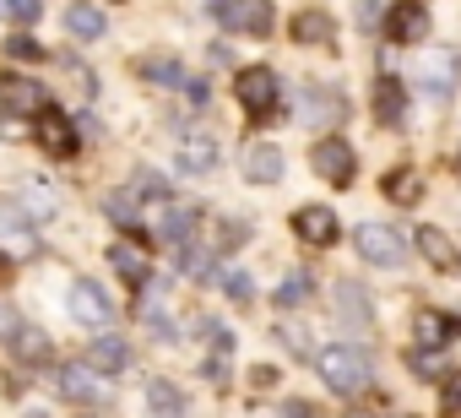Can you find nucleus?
Listing matches in <instances>:
<instances>
[{
  "instance_id": "nucleus-1",
  "label": "nucleus",
  "mask_w": 461,
  "mask_h": 418,
  "mask_svg": "<svg viewBox=\"0 0 461 418\" xmlns=\"http://www.w3.org/2000/svg\"><path fill=\"white\" fill-rule=\"evenodd\" d=\"M315 375L326 380V391H337V396H358V391H369L375 364H369L364 348L337 342V348H321V353H315Z\"/></svg>"
},
{
  "instance_id": "nucleus-2",
  "label": "nucleus",
  "mask_w": 461,
  "mask_h": 418,
  "mask_svg": "<svg viewBox=\"0 0 461 418\" xmlns=\"http://www.w3.org/2000/svg\"><path fill=\"white\" fill-rule=\"evenodd\" d=\"M0 114H12V120H44L50 114V87L28 71H12V77H0Z\"/></svg>"
},
{
  "instance_id": "nucleus-3",
  "label": "nucleus",
  "mask_w": 461,
  "mask_h": 418,
  "mask_svg": "<svg viewBox=\"0 0 461 418\" xmlns=\"http://www.w3.org/2000/svg\"><path fill=\"white\" fill-rule=\"evenodd\" d=\"M353 250H358V261H369V267H402V261H407V240H402L391 223H358V229H353Z\"/></svg>"
},
{
  "instance_id": "nucleus-4",
  "label": "nucleus",
  "mask_w": 461,
  "mask_h": 418,
  "mask_svg": "<svg viewBox=\"0 0 461 418\" xmlns=\"http://www.w3.org/2000/svg\"><path fill=\"white\" fill-rule=\"evenodd\" d=\"M217 158H222V147H217L212 131H201V125H185L179 131V141H174V168L179 174H212Z\"/></svg>"
},
{
  "instance_id": "nucleus-5",
  "label": "nucleus",
  "mask_w": 461,
  "mask_h": 418,
  "mask_svg": "<svg viewBox=\"0 0 461 418\" xmlns=\"http://www.w3.org/2000/svg\"><path fill=\"white\" fill-rule=\"evenodd\" d=\"M206 17L217 28H228V33H267L272 28V6H267V0H217Z\"/></svg>"
},
{
  "instance_id": "nucleus-6",
  "label": "nucleus",
  "mask_w": 461,
  "mask_h": 418,
  "mask_svg": "<svg viewBox=\"0 0 461 418\" xmlns=\"http://www.w3.org/2000/svg\"><path fill=\"white\" fill-rule=\"evenodd\" d=\"M234 98H240L250 114H272V109H277V71H272V66H240Z\"/></svg>"
},
{
  "instance_id": "nucleus-7",
  "label": "nucleus",
  "mask_w": 461,
  "mask_h": 418,
  "mask_svg": "<svg viewBox=\"0 0 461 418\" xmlns=\"http://www.w3.org/2000/svg\"><path fill=\"white\" fill-rule=\"evenodd\" d=\"M66 310H71V321H77V326H109V321H114V304H109V294H104L98 283H87V277H77V283H71V294H66Z\"/></svg>"
},
{
  "instance_id": "nucleus-8",
  "label": "nucleus",
  "mask_w": 461,
  "mask_h": 418,
  "mask_svg": "<svg viewBox=\"0 0 461 418\" xmlns=\"http://www.w3.org/2000/svg\"><path fill=\"white\" fill-rule=\"evenodd\" d=\"M55 386H60V396H71L77 407H109V386H104V375H93L87 364L55 369Z\"/></svg>"
},
{
  "instance_id": "nucleus-9",
  "label": "nucleus",
  "mask_w": 461,
  "mask_h": 418,
  "mask_svg": "<svg viewBox=\"0 0 461 418\" xmlns=\"http://www.w3.org/2000/svg\"><path fill=\"white\" fill-rule=\"evenodd\" d=\"M33 250H39V234L28 223V213H23V206H0V256H6V261H28Z\"/></svg>"
},
{
  "instance_id": "nucleus-10",
  "label": "nucleus",
  "mask_w": 461,
  "mask_h": 418,
  "mask_svg": "<svg viewBox=\"0 0 461 418\" xmlns=\"http://www.w3.org/2000/svg\"><path fill=\"white\" fill-rule=\"evenodd\" d=\"M331 310H337V321H342L348 332H369V326H375L369 288H364V283H353V277H342V283H337V294H331Z\"/></svg>"
},
{
  "instance_id": "nucleus-11",
  "label": "nucleus",
  "mask_w": 461,
  "mask_h": 418,
  "mask_svg": "<svg viewBox=\"0 0 461 418\" xmlns=\"http://www.w3.org/2000/svg\"><path fill=\"white\" fill-rule=\"evenodd\" d=\"M310 163H315V174H321L326 185H348V179L358 174V163H353V147H348L342 136H326V141H315Z\"/></svg>"
},
{
  "instance_id": "nucleus-12",
  "label": "nucleus",
  "mask_w": 461,
  "mask_h": 418,
  "mask_svg": "<svg viewBox=\"0 0 461 418\" xmlns=\"http://www.w3.org/2000/svg\"><path fill=\"white\" fill-rule=\"evenodd\" d=\"M294 234L304 240V245H315V250H326V245H337V234H342V223H337V213L331 206H299L294 213Z\"/></svg>"
},
{
  "instance_id": "nucleus-13",
  "label": "nucleus",
  "mask_w": 461,
  "mask_h": 418,
  "mask_svg": "<svg viewBox=\"0 0 461 418\" xmlns=\"http://www.w3.org/2000/svg\"><path fill=\"white\" fill-rule=\"evenodd\" d=\"M240 174H245L250 185H277V179H283V152H277L272 141H245Z\"/></svg>"
},
{
  "instance_id": "nucleus-14",
  "label": "nucleus",
  "mask_w": 461,
  "mask_h": 418,
  "mask_svg": "<svg viewBox=\"0 0 461 418\" xmlns=\"http://www.w3.org/2000/svg\"><path fill=\"white\" fill-rule=\"evenodd\" d=\"M87 369H93V375H120V369H131V342H125L120 332L93 337V342H87Z\"/></svg>"
},
{
  "instance_id": "nucleus-15",
  "label": "nucleus",
  "mask_w": 461,
  "mask_h": 418,
  "mask_svg": "<svg viewBox=\"0 0 461 418\" xmlns=\"http://www.w3.org/2000/svg\"><path fill=\"white\" fill-rule=\"evenodd\" d=\"M342 114H348L342 93H326V87H304L299 93V120L304 125H337Z\"/></svg>"
},
{
  "instance_id": "nucleus-16",
  "label": "nucleus",
  "mask_w": 461,
  "mask_h": 418,
  "mask_svg": "<svg viewBox=\"0 0 461 418\" xmlns=\"http://www.w3.org/2000/svg\"><path fill=\"white\" fill-rule=\"evenodd\" d=\"M418 87H423L434 104H445V98H450V87H456V55H450V50H434V55L423 60V77H418Z\"/></svg>"
},
{
  "instance_id": "nucleus-17",
  "label": "nucleus",
  "mask_w": 461,
  "mask_h": 418,
  "mask_svg": "<svg viewBox=\"0 0 461 418\" xmlns=\"http://www.w3.org/2000/svg\"><path fill=\"white\" fill-rule=\"evenodd\" d=\"M39 147H44V158H77V125L50 109L39 120Z\"/></svg>"
},
{
  "instance_id": "nucleus-18",
  "label": "nucleus",
  "mask_w": 461,
  "mask_h": 418,
  "mask_svg": "<svg viewBox=\"0 0 461 418\" xmlns=\"http://www.w3.org/2000/svg\"><path fill=\"white\" fill-rule=\"evenodd\" d=\"M109 267H114L125 283H136V288H141V283H152V261H147V250H141V245H131V240H125V245H109Z\"/></svg>"
},
{
  "instance_id": "nucleus-19",
  "label": "nucleus",
  "mask_w": 461,
  "mask_h": 418,
  "mask_svg": "<svg viewBox=\"0 0 461 418\" xmlns=\"http://www.w3.org/2000/svg\"><path fill=\"white\" fill-rule=\"evenodd\" d=\"M147 413L152 418H190V402L174 380H147Z\"/></svg>"
},
{
  "instance_id": "nucleus-20",
  "label": "nucleus",
  "mask_w": 461,
  "mask_h": 418,
  "mask_svg": "<svg viewBox=\"0 0 461 418\" xmlns=\"http://www.w3.org/2000/svg\"><path fill=\"white\" fill-rule=\"evenodd\" d=\"M385 23H391V39H402V44H418L429 33V12L423 6H391Z\"/></svg>"
},
{
  "instance_id": "nucleus-21",
  "label": "nucleus",
  "mask_w": 461,
  "mask_h": 418,
  "mask_svg": "<svg viewBox=\"0 0 461 418\" xmlns=\"http://www.w3.org/2000/svg\"><path fill=\"white\" fill-rule=\"evenodd\" d=\"M418 250L434 272H456V245H450L445 229H418Z\"/></svg>"
},
{
  "instance_id": "nucleus-22",
  "label": "nucleus",
  "mask_w": 461,
  "mask_h": 418,
  "mask_svg": "<svg viewBox=\"0 0 461 418\" xmlns=\"http://www.w3.org/2000/svg\"><path fill=\"white\" fill-rule=\"evenodd\" d=\"M412 332H418V342H423V348H445V342L456 337V315H445V310H418Z\"/></svg>"
},
{
  "instance_id": "nucleus-23",
  "label": "nucleus",
  "mask_w": 461,
  "mask_h": 418,
  "mask_svg": "<svg viewBox=\"0 0 461 418\" xmlns=\"http://www.w3.org/2000/svg\"><path fill=\"white\" fill-rule=\"evenodd\" d=\"M66 28L77 33V39H104L109 33V17H104V6H66Z\"/></svg>"
},
{
  "instance_id": "nucleus-24",
  "label": "nucleus",
  "mask_w": 461,
  "mask_h": 418,
  "mask_svg": "<svg viewBox=\"0 0 461 418\" xmlns=\"http://www.w3.org/2000/svg\"><path fill=\"white\" fill-rule=\"evenodd\" d=\"M385 195H391L396 206H412V201L423 195V174H418V168H396V174H385Z\"/></svg>"
},
{
  "instance_id": "nucleus-25",
  "label": "nucleus",
  "mask_w": 461,
  "mask_h": 418,
  "mask_svg": "<svg viewBox=\"0 0 461 418\" xmlns=\"http://www.w3.org/2000/svg\"><path fill=\"white\" fill-rule=\"evenodd\" d=\"M23 213H28V223L33 218H55V190L39 185V179H23Z\"/></svg>"
},
{
  "instance_id": "nucleus-26",
  "label": "nucleus",
  "mask_w": 461,
  "mask_h": 418,
  "mask_svg": "<svg viewBox=\"0 0 461 418\" xmlns=\"http://www.w3.org/2000/svg\"><path fill=\"white\" fill-rule=\"evenodd\" d=\"M294 39L299 44H331V17L326 12H299L294 17Z\"/></svg>"
},
{
  "instance_id": "nucleus-27",
  "label": "nucleus",
  "mask_w": 461,
  "mask_h": 418,
  "mask_svg": "<svg viewBox=\"0 0 461 418\" xmlns=\"http://www.w3.org/2000/svg\"><path fill=\"white\" fill-rule=\"evenodd\" d=\"M141 77H147L152 87H179V82H185V66L168 60V55H147V60H141Z\"/></svg>"
},
{
  "instance_id": "nucleus-28",
  "label": "nucleus",
  "mask_w": 461,
  "mask_h": 418,
  "mask_svg": "<svg viewBox=\"0 0 461 418\" xmlns=\"http://www.w3.org/2000/svg\"><path fill=\"white\" fill-rule=\"evenodd\" d=\"M12 353L28 359V364H39V359H50V337H44L39 326H17V332H12Z\"/></svg>"
},
{
  "instance_id": "nucleus-29",
  "label": "nucleus",
  "mask_w": 461,
  "mask_h": 418,
  "mask_svg": "<svg viewBox=\"0 0 461 418\" xmlns=\"http://www.w3.org/2000/svg\"><path fill=\"white\" fill-rule=\"evenodd\" d=\"M375 114H380L385 125L402 120V87H396V77H380V82H375Z\"/></svg>"
},
{
  "instance_id": "nucleus-30",
  "label": "nucleus",
  "mask_w": 461,
  "mask_h": 418,
  "mask_svg": "<svg viewBox=\"0 0 461 418\" xmlns=\"http://www.w3.org/2000/svg\"><path fill=\"white\" fill-rule=\"evenodd\" d=\"M217 288L234 299V304H250V299H256V277H250V272H240V267H228V272L217 277Z\"/></svg>"
},
{
  "instance_id": "nucleus-31",
  "label": "nucleus",
  "mask_w": 461,
  "mask_h": 418,
  "mask_svg": "<svg viewBox=\"0 0 461 418\" xmlns=\"http://www.w3.org/2000/svg\"><path fill=\"white\" fill-rule=\"evenodd\" d=\"M310 294H315V277L310 272H288L283 288H277V304H304Z\"/></svg>"
},
{
  "instance_id": "nucleus-32",
  "label": "nucleus",
  "mask_w": 461,
  "mask_h": 418,
  "mask_svg": "<svg viewBox=\"0 0 461 418\" xmlns=\"http://www.w3.org/2000/svg\"><path fill=\"white\" fill-rule=\"evenodd\" d=\"M179 272H185V277H206V245H201V240H190V245L179 250Z\"/></svg>"
},
{
  "instance_id": "nucleus-33",
  "label": "nucleus",
  "mask_w": 461,
  "mask_h": 418,
  "mask_svg": "<svg viewBox=\"0 0 461 418\" xmlns=\"http://www.w3.org/2000/svg\"><path fill=\"white\" fill-rule=\"evenodd\" d=\"M439 407H445V418H461V369H456V375H445V391H439Z\"/></svg>"
},
{
  "instance_id": "nucleus-34",
  "label": "nucleus",
  "mask_w": 461,
  "mask_h": 418,
  "mask_svg": "<svg viewBox=\"0 0 461 418\" xmlns=\"http://www.w3.org/2000/svg\"><path fill=\"white\" fill-rule=\"evenodd\" d=\"M412 369H418V380H434V375H445V359L439 353H412Z\"/></svg>"
},
{
  "instance_id": "nucleus-35",
  "label": "nucleus",
  "mask_w": 461,
  "mask_h": 418,
  "mask_svg": "<svg viewBox=\"0 0 461 418\" xmlns=\"http://www.w3.org/2000/svg\"><path fill=\"white\" fill-rule=\"evenodd\" d=\"M0 17H17V23H39L44 6H33V0H17V6H0Z\"/></svg>"
},
{
  "instance_id": "nucleus-36",
  "label": "nucleus",
  "mask_w": 461,
  "mask_h": 418,
  "mask_svg": "<svg viewBox=\"0 0 461 418\" xmlns=\"http://www.w3.org/2000/svg\"><path fill=\"white\" fill-rule=\"evenodd\" d=\"M283 342H288L294 353H304V359L315 353V342H310V332H288V326H283Z\"/></svg>"
},
{
  "instance_id": "nucleus-37",
  "label": "nucleus",
  "mask_w": 461,
  "mask_h": 418,
  "mask_svg": "<svg viewBox=\"0 0 461 418\" xmlns=\"http://www.w3.org/2000/svg\"><path fill=\"white\" fill-rule=\"evenodd\" d=\"M353 17H358V23H364V28H375V23H385V6H358V12H353Z\"/></svg>"
},
{
  "instance_id": "nucleus-38",
  "label": "nucleus",
  "mask_w": 461,
  "mask_h": 418,
  "mask_svg": "<svg viewBox=\"0 0 461 418\" xmlns=\"http://www.w3.org/2000/svg\"><path fill=\"white\" fill-rule=\"evenodd\" d=\"M206 55H212V66H234V50H228V44H212Z\"/></svg>"
},
{
  "instance_id": "nucleus-39",
  "label": "nucleus",
  "mask_w": 461,
  "mask_h": 418,
  "mask_svg": "<svg viewBox=\"0 0 461 418\" xmlns=\"http://www.w3.org/2000/svg\"><path fill=\"white\" fill-rule=\"evenodd\" d=\"M402 418H412V413H402Z\"/></svg>"
}]
</instances>
